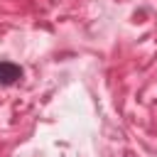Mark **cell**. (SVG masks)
<instances>
[{
    "mask_svg": "<svg viewBox=\"0 0 157 157\" xmlns=\"http://www.w3.org/2000/svg\"><path fill=\"white\" fill-rule=\"evenodd\" d=\"M22 76V69L12 61H0V83H12Z\"/></svg>",
    "mask_w": 157,
    "mask_h": 157,
    "instance_id": "1",
    "label": "cell"
}]
</instances>
